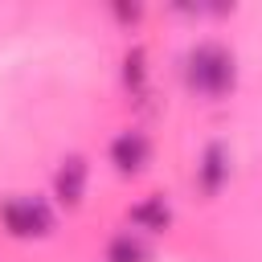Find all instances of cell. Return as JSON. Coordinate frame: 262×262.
I'll use <instances>...</instances> for the list:
<instances>
[{"label":"cell","instance_id":"52a82bcc","mask_svg":"<svg viewBox=\"0 0 262 262\" xmlns=\"http://www.w3.org/2000/svg\"><path fill=\"white\" fill-rule=\"evenodd\" d=\"M106 262H147V250H143V242H135L131 233H119V237L106 246Z\"/></svg>","mask_w":262,"mask_h":262},{"label":"cell","instance_id":"3957f363","mask_svg":"<svg viewBox=\"0 0 262 262\" xmlns=\"http://www.w3.org/2000/svg\"><path fill=\"white\" fill-rule=\"evenodd\" d=\"M147 156H151V143H147L139 131H123V135L111 143V160H115L119 172H139V168L147 164Z\"/></svg>","mask_w":262,"mask_h":262},{"label":"cell","instance_id":"5b68a950","mask_svg":"<svg viewBox=\"0 0 262 262\" xmlns=\"http://www.w3.org/2000/svg\"><path fill=\"white\" fill-rule=\"evenodd\" d=\"M57 196L66 201V205H78L82 201V192H86V164L74 156V160H66L61 168H57Z\"/></svg>","mask_w":262,"mask_h":262},{"label":"cell","instance_id":"7a4b0ae2","mask_svg":"<svg viewBox=\"0 0 262 262\" xmlns=\"http://www.w3.org/2000/svg\"><path fill=\"white\" fill-rule=\"evenodd\" d=\"M0 221H4V229H8L12 237H41V233L53 229L49 209H45L41 201H33V196L4 201V205H0Z\"/></svg>","mask_w":262,"mask_h":262},{"label":"cell","instance_id":"6da1fadb","mask_svg":"<svg viewBox=\"0 0 262 262\" xmlns=\"http://www.w3.org/2000/svg\"><path fill=\"white\" fill-rule=\"evenodd\" d=\"M233 78H237L233 57H229L221 45H213V41L196 45V49L184 57V82H188V90L201 94V98H221V94H229V90H233Z\"/></svg>","mask_w":262,"mask_h":262},{"label":"cell","instance_id":"277c9868","mask_svg":"<svg viewBox=\"0 0 262 262\" xmlns=\"http://www.w3.org/2000/svg\"><path fill=\"white\" fill-rule=\"evenodd\" d=\"M196 180H201V188H205V192H217V188L229 180V156H225V147H221V143H209V147H205L201 168H196Z\"/></svg>","mask_w":262,"mask_h":262},{"label":"cell","instance_id":"ba28073f","mask_svg":"<svg viewBox=\"0 0 262 262\" xmlns=\"http://www.w3.org/2000/svg\"><path fill=\"white\" fill-rule=\"evenodd\" d=\"M123 78H127V86H143V49H135V53H127V70H123Z\"/></svg>","mask_w":262,"mask_h":262},{"label":"cell","instance_id":"8992f818","mask_svg":"<svg viewBox=\"0 0 262 262\" xmlns=\"http://www.w3.org/2000/svg\"><path fill=\"white\" fill-rule=\"evenodd\" d=\"M131 225H139V229H147V233L168 229V205H164V201H139V205L131 209Z\"/></svg>","mask_w":262,"mask_h":262}]
</instances>
